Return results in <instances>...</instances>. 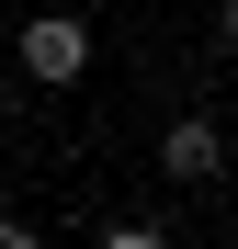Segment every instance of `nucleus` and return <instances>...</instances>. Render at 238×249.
<instances>
[{
	"label": "nucleus",
	"mask_w": 238,
	"mask_h": 249,
	"mask_svg": "<svg viewBox=\"0 0 238 249\" xmlns=\"http://www.w3.org/2000/svg\"><path fill=\"white\" fill-rule=\"evenodd\" d=\"M79 68H91V23H68V12H34V23H23V79H34V91H68Z\"/></svg>",
	"instance_id": "obj_1"
},
{
	"label": "nucleus",
	"mask_w": 238,
	"mask_h": 249,
	"mask_svg": "<svg viewBox=\"0 0 238 249\" xmlns=\"http://www.w3.org/2000/svg\"><path fill=\"white\" fill-rule=\"evenodd\" d=\"M159 170H170V181H216V170H227V136H216V113H182L170 136H159Z\"/></svg>",
	"instance_id": "obj_2"
},
{
	"label": "nucleus",
	"mask_w": 238,
	"mask_h": 249,
	"mask_svg": "<svg viewBox=\"0 0 238 249\" xmlns=\"http://www.w3.org/2000/svg\"><path fill=\"white\" fill-rule=\"evenodd\" d=\"M216 34H227V57H238V0H227V12H216Z\"/></svg>",
	"instance_id": "obj_3"
}]
</instances>
